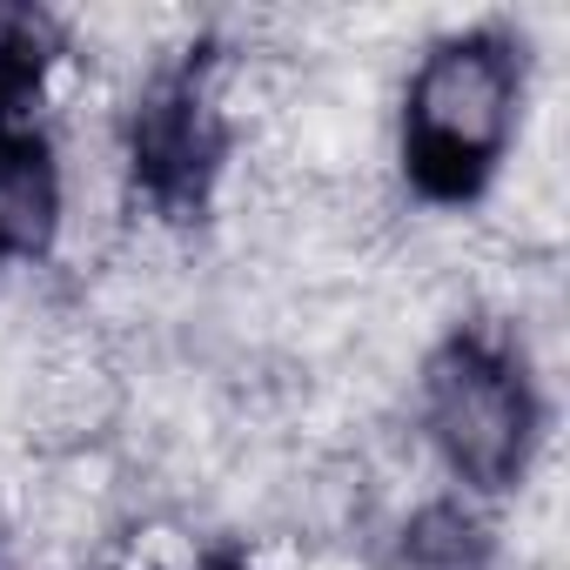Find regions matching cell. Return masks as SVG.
Listing matches in <instances>:
<instances>
[{
  "instance_id": "4",
  "label": "cell",
  "mask_w": 570,
  "mask_h": 570,
  "mask_svg": "<svg viewBox=\"0 0 570 570\" xmlns=\"http://www.w3.org/2000/svg\"><path fill=\"white\" fill-rule=\"evenodd\" d=\"M41 48V28H35V14H21V8H0V95L8 88H21L28 75H35V55Z\"/></svg>"
},
{
  "instance_id": "2",
  "label": "cell",
  "mask_w": 570,
  "mask_h": 570,
  "mask_svg": "<svg viewBox=\"0 0 570 570\" xmlns=\"http://www.w3.org/2000/svg\"><path fill=\"white\" fill-rule=\"evenodd\" d=\"M430 436L456 463V476L497 490L523 470L530 450V390L490 350H450L430 370Z\"/></svg>"
},
{
  "instance_id": "3",
  "label": "cell",
  "mask_w": 570,
  "mask_h": 570,
  "mask_svg": "<svg viewBox=\"0 0 570 570\" xmlns=\"http://www.w3.org/2000/svg\"><path fill=\"white\" fill-rule=\"evenodd\" d=\"M55 168L41 141H0V255H28L55 228Z\"/></svg>"
},
{
  "instance_id": "1",
  "label": "cell",
  "mask_w": 570,
  "mask_h": 570,
  "mask_svg": "<svg viewBox=\"0 0 570 570\" xmlns=\"http://www.w3.org/2000/svg\"><path fill=\"white\" fill-rule=\"evenodd\" d=\"M517 121V61L503 41H443L410 88V161L430 188H470Z\"/></svg>"
}]
</instances>
